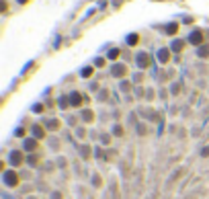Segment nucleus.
I'll return each mask as SVG.
<instances>
[{
	"label": "nucleus",
	"mask_w": 209,
	"mask_h": 199,
	"mask_svg": "<svg viewBox=\"0 0 209 199\" xmlns=\"http://www.w3.org/2000/svg\"><path fill=\"white\" fill-rule=\"evenodd\" d=\"M127 43H129V45L137 43V35H129V37H127Z\"/></svg>",
	"instance_id": "11"
},
{
	"label": "nucleus",
	"mask_w": 209,
	"mask_h": 199,
	"mask_svg": "<svg viewBox=\"0 0 209 199\" xmlns=\"http://www.w3.org/2000/svg\"><path fill=\"white\" fill-rule=\"evenodd\" d=\"M182 47H185V41H181V39H176V41L172 43V49H174V51H182Z\"/></svg>",
	"instance_id": "7"
},
{
	"label": "nucleus",
	"mask_w": 209,
	"mask_h": 199,
	"mask_svg": "<svg viewBox=\"0 0 209 199\" xmlns=\"http://www.w3.org/2000/svg\"><path fill=\"white\" fill-rule=\"evenodd\" d=\"M137 64H140V68H146V66H150V55L142 51V54L137 55Z\"/></svg>",
	"instance_id": "2"
},
{
	"label": "nucleus",
	"mask_w": 209,
	"mask_h": 199,
	"mask_svg": "<svg viewBox=\"0 0 209 199\" xmlns=\"http://www.w3.org/2000/svg\"><path fill=\"white\" fill-rule=\"evenodd\" d=\"M199 58H209V45H203V47H199Z\"/></svg>",
	"instance_id": "3"
},
{
	"label": "nucleus",
	"mask_w": 209,
	"mask_h": 199,
	"mask_svg": "<svg viewBox=\"0 0 209 199\" xmlns=\"http://www.w3.org/2000/svg\"><path fill=\"white\" fill-rule=\"evenodd\" d=\"M166 33H168V35H174V33H176V23H172V25H168V27H166Z\"/></svg>",
	"instance_id": "10"
},
{
	"label": "nucleus",
	"mask_w": 209,
	"mask_h": 199,
	"mask_svg": "<svg viewBox=\"0 0 209 199\" xmlns=\"http://www.w3.org/2000/svg\"><path fill=\"white\" fill-rule=\"evenodd\" d=\"M72 103H74V105H80V95H78V92L72 95Z\"/></svg>",
	"instance_id": "12"
},
{
	"label": "nucleus",
	"mask_w": 209,
	"mask_h": 199,
	"mask_svg": "<svg viewBox=\"0 0 209 199\" xmlns=\"http://www.w3.org/2000/svg\"><path fill=\"white\" fill-rule=\"evenodd\" d=\"M113 74L115 76H123V74H125V66H121V64H119V66H115V68H113Z\"/></svg>",
	"instance_id": "6"
},
{
	"label": "nucleus",
	"mask_w": 209,
	"mask_h": 199,
	"mask_svg": "<svg viewBox=\"0 0 209 199\" xmlns=\"http://www.w3.org/2000/svg\"><path fill=\"white\" fill-rule=\"evenodd\" d=\"M35 146H37L35 140H27V142H25V148H27V150H35Z\"/></svg>",
	"instance_id": "8"
},
{
	"label": "nucleus",
	"mask_w": 209,
	"mask_h": 199,
	"mask_svg": "<svg viewBox=\"0 0 209 199\" xmlns=\"http://www.w3.org/2000/svg\"><path fill=\"white\" fill-rule=\"evenodd\" d=\"M189 41L193 43V45H199V43H203V33L197 29V31H193L191 33V37H189Z\"/></svg>",
	"instance_id": "1"
},
{
	"label": "nucleus",
	"mask_w": 209,
	"mask_h": 199,
	"mask_svg": "<svg viewBox=\"0 0 209 199\" xmlns=\"http://www.w3.org/2000/svg\"><path fill=\"white\" fill-rule=\"evenodd\" d=\"M158 58H160V62H168V58H170L168 49H160V54H158Z\"/></svg>",
	"instance_id": "4"
},
{
	"label": "nucleus",
	"mask_w": 209,
	"mask_h": 199,
	"mask_svg": "<svg viewBox=\"0 0 209 199\" xmlns=\"http://www.w3.org/2000/svg\"><path fill=\"white\" fill-rule=\"evenodd\" d=\"M10 160H13V164H21V160H23V156H21V154H17V152H14V154H13V158H10Z\"/></svg>",
	"instance_id": "9"
},
{
	"label": "nucleus",
	"mask_w": 209,
	"mask_h": 199,
	"mask_svg": "<svg viewBox=\"0 0 209 199\" xmlns=\"http://www.w3.org/2000/svg\"><path fill=\"white\" fill-rule=\"evenodd\" d=\"M117 55H119V49H111V51H109V58H117Z\"/></svg>",
	"instance_id": "13"
},
{
	"label": "nucleus",
	"mask_w": 209,
	"mask_h": 199,
	"mask_svg": "<svg viewBox=\"0 0 209 199\" xmlns=\"http://www.w3.org/2000/svg\"><path fill=\"white\" fill-rule=\"evenodd\" d=\"M17 181H19V178H17L14 172H6V183H8V185H14Z\"/></svg>",
	"instance_id": "5"
}]
</instances>
